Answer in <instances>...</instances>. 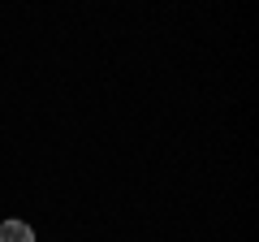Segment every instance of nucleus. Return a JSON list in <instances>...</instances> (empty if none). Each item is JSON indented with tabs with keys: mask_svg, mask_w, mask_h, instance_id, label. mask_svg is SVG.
Here are the masks:
<instances>
[{
	"mask_svg": "<svg viewBox=\"0 0 259 242\" xmlns=\"http://www.w3.org/2000/svg\"><path fill=\"white\" fill-rule=\"evenodd\" d=\"M0 242H35V229L26 221H5L0 225Z\"/></svg>",
	"mask_w": 259,
	"mask_h": 242,
	"instance_id": "1",
	"label": "nucleus"
}]
</instances>
